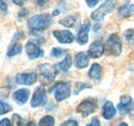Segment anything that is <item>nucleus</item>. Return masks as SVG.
I'll use <instances>...</instances> for the list:
<instances>
[{
	"instance_id": "obj_36",
	"label": "nucleus",
	"mask_w": 134,
	"mask_h": 126,
	"mask_svg": "<svg viewBox=\"0 0 134 126\" xmlns=\"http://www.w3.org/2000/svg\"><path fill=\"white\" fill-rule=\"evenodd\" d=\"M13 124L12 122H10V120L9 119H7V118H5V119H2L1 121H0V126H10Z\"/></svg>"
},
{
	"instance_id": "obj_15",
	"label": "nucleus",
	"mask_w": 134,
	"mask_h": 126,
	"mask_svg": "<svg viewBox=\"0 0 134 126\" xmlns=\"http://www.w3.org/2000/svg\"><path fill=\"white\" fill-rule=\"evenodd\" d=\"M117 114V110L111 101H106L102 107V117L105 120H111Z\"/></svg>"
},
{
	"instance_id": "obj_39",
	"label": "nucleus",
	"mask_w": 134,
	"mask_h": 126,
	"mask_svg": "<svg viewBox=\"0 0 134 126\" xmlns=\"http://www.w3.org/2000/svg\"><path fill=\"white\" fill-rule=\"evenodd\" d=\"M27 125H34V123H31V122H30V123H27Z\"/></svg>"
},
{
	"instance_id": "obj_19",
	"label": "nucleus",
	"mask_w": 134,
	"mask_h": 126,
	"mask_svg": "<svg viewBox=\"0 0 134 126\" xmlns=\"http://www.w3.org/2000/svg\"><path fill=\"white\" fill-rule=\"evenodd\" d=\"M71 64H72V58H71V56L69 54H67L66 56H65V58L61 62H59L56 65V68H57V70L65 74V72H67L69 70V68L71 67Z\"/></svg>"
},
{
	"instance_id": "obj_26",
	"label": "nucleus",
	"mask_w": 134,
	"mask_h": 126,
	"mask_svg": "<svg viewBox=\"0 0 134 126\" xmlns=\"http://www.w3.org/2000/svg\"><path fill=\"white\" fill-rule=\"evenodd\" d=\"M64 50L63 49H61V48H58V47H55L52 49V51H51V56L52 57H55V58H59V57H61L63 54H64Z\"/></svg>"
},
{
	"instance_id": "obj_25",
	"label": "nucleus",
	"mask_w": 134,
	"mask_h": 126,
	"mask_svg": "<svg viewBox=\"0 0 134 126\" xmlns=\"http://www.w3.org/2000/svg\"><path fill=\"white\" fill-rule=\"evenodd\" d=\"M10 111H12V107L7 102H5L3 100H0V116L4 115V114H7Z\"/></svg>"
},
{
	"instance_id": "obj_8",
	"label": "nucleus",
	"mask_w": 134,
	"mask_h": 126,
	"mask_svg": "<svg viewBox=\"0 0 134 126\" xmlns=\"http://www.w3.org/2000/svg\"><path fill=\"white\" fill-rule=\"evenodd\" d=\"M25 50H26V53H27L28 57L31 60H35V59L41 58L44 55L43 50L39 47L38 43H36L34 40H29L26 44V46H25Z\"/></svg>"
},
{
	"instance_id": "obj_30",
	"label": "nucleus",
	"mask_w": 134,
	"mask_h": 126,
	"mask_svg": "<svg viewBox=\"0 0 134 126\" xmlns=\"http://www.w3.org/2000/svg\"><path fill=\"white\" fill-rule=\"evenodd\" d=\"M29 14V12H28V9H25V8H23L21 12H19L18 13V19L20 20V21H22V20H24L27 15Z\"/></svg>"
},
{
	"instance_id": "obj_27",
	"label": "nucleus",
	"mask_w": 134,
	"mask_h": 126,
	"mask_svg": "<svg viewBox=\"0 0 134 126\" xmlns=\"http://www.w3.org/2000/svg\"><path fill=\"white\" fill-rule=\"evenodd\" d=\"M7 3L5 0H0V18H3L4 16L7 15Z\"/></svg>"
},
{
	"instance_id": "obj_32",
	"label": "nucleus",
	"mask_w": 134,
	"mask_h": 126,
	"mask_svg": "<svg viewBox=\"0 0 134 126\" xmlns=\"http://www.w3.org/2000/svg\"><path fill=\"white\" fill-rule=\"evenodd\" d=\"M8 94H9V88L8 87L0 88V98L1 97H7Z\"/></svg>"
},
{
	"instance_id": "obj_11",
	"label": "nucleus",
	"mask_w": 134,
	"mask_h": 126,
	"mask_svg": "<svg viewBox=\"0 0 134 126\" xmlns=\"http://www.w3.org/2000/svg\"><path fill=\"white\" fill-rule=\"evenodd\" d=\"M105 51V46L102 39L95 40L91 44V46L88 50V54L91 58H100Z\"/></svg>"
},
{
	"instance_id": "obj_3",
	"label": "nucleus",
	"mask_w": 134,
	"mask_h": 126,
	"mask_svg": "<svg viewBox=\"0 0 134 126\" xmlns=\"http://www.w3.org/2000/svg\"><path fill=\"white\" fill-rule=\"evenodd\" d=\"M116 6H117V0H105L103 4H101L97 9H95L91 14L92 20H94V21L103 20L106 15H108L109 13H111L115 9Z\"/></svg>"
},
{
	"instance_id": "obj_28",
	"label": "nucleus",
	"mask_w": 134,
	"mask_h": 126,
	"mask_svg": "<svg viewBox=\"0 0 134 126\" xmlns=\"http://www.w3.org/2000/svg\"><path fill=\"white\" fill-rule=\"evenodd\" d=\"M23 35H24L23 31L16 32V33L14 34V36H13V39H12V43H10V45H9V46H13V45H16V44H18V43L20 41V39L23 37Z\"/></svg>"
},
{
	"instance_id": "obj_14",
	"label": "nucleus",
	"mask_w": 134,
	"mask_h": 126,
	"mask_svg": "<svg viewBox=\"0 0 134 126\" xmlns=\"http://www.w3.org/2000/svg\"><path fill=\"white\" fill-rule=\"evenodd\" d=\"M132 103V97L130 95H123L120 98V103L118 106V110L121 115H126L130 113V106Z\"/></svg>"
},
{
	"instance_id": "obj_5",
	"label": "nucleus",
	"mask_w": 134,
	"mask_h": 126,
	"mask_svg": "<svg viewBox=\"0 0 134 126\" xmlns=\"http://www.w3.org/2000/svg\"><path fill=\"white\" fill-rule=\"evenodd\" d=\"M97 110L98 104L96 98H87L76 107V112L81 114L83 117H88L91 114H94Z\"/></svg>"
},
{
	"instance_id": "obj_17",
	"label": "nucleus",
	"mask_w": 134,
	"mask_h": 126,
	"mask_svg": "<svg viewBox=\"0 0 134 126\" xmlns=\"http://www.w3.org/2000/svg\"><path fill=\"white\" fill-rule=\"evenodd\" d=\"M118 15L121 19H125L128 17L134 16V4H130V1H127L124 5H122L119 10Z\"/></svg>"
},
{
	"instance_id": "obj_10",
	"label": "nucleus",
	"mask_w": 134,
	"mask_h": 126,
	"mask_svg": "<svg viewBox=\"0 0 134 126\" xmlns=\"http://www.w3.org/2000/svg\"><path fill=\"white\" fill-rule=\"evenodd\" d=\"M90 28H91V23L90 21L86 20L84 23L82 24L80 30L77 31L76 34V41L81 45V46H84L88 43L89 40V31H90Z\"/></svg>"
},
{
	"instance_id": "obj_7",
	"label": "nucleus",
	"mask_w": 134,
	"mask_h": 126,
	"mask_svg": "<svg viewBox=\"0 0 134 126\" xmlns=\"http://www.w3.org/2000/svg\"><path fill=\"white\" fill-rule=\"evenodd\" d=\"M47 102V91L43 86H38L33 93L31 98V107L38 108L44 106Z\"/></svg>"
},
{
	"instance_id": "obj_6",
	"label": "nucleus",
	"mask_w": 134,
	"mask_h": 126,
	"mask_svg": "<svg viewBox=\"0 0 134 126\" xmlns=\"http://www.w3.org/2000/svg\"><path fill=\"white\" fill-rule=\"evenodd\" d=\"M105 47L107 49L109 55H113L115 57L120 56V54L122 52V41L117 33H113L108 37V39L105 44Z\"/></svg>"
},
{
	"instance_id": "obj_9",
	"label": "nucleus",
	"mask_w": 134,
	"mask_h": 126,
	"mask_svg": "<svg viewBox=\"0 0 134 126\" xmlns=\"http://www.w3.org/2000/svg\"><path fill=\"white\" fill-rule=\"evenodd\" d=\"M37 80V75L34 71L30 72H19L16 76V83L19 85L30 86L33 85Z\"/></svg>"
},
{
	"instance_id": "obj_38",
	"label": "nucleus",
	"mask_w": 134,
	"mask_h": 126,
	"mask_svg": "<svg viewBox=\"0 0 134 126\" xmlns=\"http://www.w3.org/2000/svg\"><path fill=\"white\" fill-rule=\"evenodd\" d=\"M131 114H132V117L134 118V106H133V108H132V111H131Z\"/></svg>"
},
{
	"instance_id": "obj_35",
	"label": "nucleus",
	"mask_w": 134,
	"mask_h": 126,
	"mask_svg": "<svg viewBox=\"0 0 134 126\" xmlns=\"http://www.w3.org/2000/svg\"><path fill=\"white\" fill-rule=\"evenodd\" d=\"M87 126H100V121H99V119L98 118H93L92 119V121H91V123H89V124H87Z\"/></svg>"
},
{
	"instance_id": "obj_34",
	"label": "nucleus",
	"mask_w": 134,
	"mask_h": 126,
	"mask_svg": "<svg viewBox=\"0 0 134 126\" xmlns=\"http://www.w3.org/2000/svg\"><path fill=\"white\" fill-rule=\"evenodd\" d=\"M85 1H86L87 5H88L89 7H94V6H96V5L100 2L101 0H85Z\"/></svg>"
},
{
	"instance_id": "obj_23",
	"label": "nucleus",
	"mask_w": 134,
	"mask_h": 126,
	"mask_svg": "<svg viewBox=\"0 0 134 126\" xmlns=\"http://www.w3.org/2000/svg\"><path fill=\"white\" fill-rule=\"evenodd\" d=\"M124 37L126 39V41L134 47V29H128L124 33Z\"/></svg>"
},
{
	"instance_id": "obj_12",
	"label": "nucleus",
	"mask_w": 134,
	"mask_h": 126,
	"mask_svg": "<svg viewBox=\"0 0 134 126\" xmlns=\"http://www.w3.org/2000/svg\"><path fill=\"white\" fill-rule=\"evenodd\" d=\"M53 36L60 44H64V45L71 44L74 40L73 34L69 30H55V31H53Z\"/></svg>"
},
{
	"instance_id": "obj_37",
	"label": "nucleus",
	"mask_w": 134,
	"mask_h": 126,
	"mask_svg": "<svg viewBox=\"0 0 134 126\" xmlns=\"http://www.w3.org/2000/svg\"><path fill=\"white\" fill-rule=\"evenodd\" d=\"M27 0H13L14 4H16L18 6H24V4L26 3Z\"/></svg>"
},
{
	"instance_id": "obj_4",
	"label": "nucleus",
	"mask_w": 134,
	"mask_h": 126,
	"mask_svg": "<svg viewBox=\"0 0 134 126\" xmlns=\"http://www.w3.org/2000/svg\"><path fill=\"white\" fill-rule=\"evenodd\" d=\"M39 76L42 84L49 85L52 82H54L57 77V68L52 66L50 63H42L38 67Z\"/></svg>"
},
{
	"instance_id": "obj_16",
	"label": "nucleus",
	"mask_w": 134,
	"mask_h": 126,
	"mask_svg": "<svg viewBox=\"0 0 134 126\" xmlns=\"http://www.w3.org/2000/svg\"><path fill=\"white\" fill-rule=\"evenodd\" d=\"M89 60H90V56L88 53H85V52H80L75 55V58H74V64L77 68L80 69H83L86 68L89 64Z\"/></svg>"
},
{
	"instance_id": "obj_31",
	"label": "nucleus",
	"mask_w": 134,
	"mask_h": 126,
	"mask_svg": "<svg viewBox=\"0 0 134 126\" xmlns=\"http://www.w3.org/2000/svg\"><path fill=\"white\" fill-rule=\"evenodd\" d=\"M13 122H15V125H22V118L18 115V114H14L13 115Z\"/></svg>"
},
{
	"instance_id": "obj_24",
	"label": "nucleus",
	"mask_w": 134,
	"mask_h": 126,
	"mask_svg": "<svg viewBox=\"0 0 134 126\" xmlns=\"http://www.w3.org/2000/svg\"><path fill=\"white\" fill-rule=\"evenodd\" d=\"M92 86L90 84H87V83H83V82H77L75 84V91H74V94H79L82 90L84 89H91Z\"/></svg>"
},
{
	"instance_id": "obj_20",
	"label": "nucleus",
	"mask_w": 134,
	"mask_h": 126,
	"mask_svg": "<svg viewBox=\"0 0 134 126\" xmlns=\"http://www.w3.org/2000/svg\"><path fill=\"white\" fill-rule=\"evenodd\" d=\"M101 71H102V68H101L100 64L99 63H94L90 70H89V78L94 81H99L101 79Z\"/></svg>"
},
{
	"instance_id": "obj_22",
	"label": "nucleus",
	"mask_w": 134,
	"mask_h": 126,
	"mask_svg": "<svg viewBox=\"0 0 134 126\" xmlns=\"http://www.w3.org/2000/svg\"><path fill=\"white\" fill-rule=\"evenodd\" d=\"M38 125L40 126H53L55 125V118L52 116H44L41 118L38 122Z\"/></svg>"
},
{
	"instance_id": "obj_21",
	"label": "nucleus",
	"mask_w": 134,
	"mask_h": 126,
	"mask_svg": "<svg viewBox=\"0 0 134 126\" xmlns=\"http://www.w3.org/2000/svg\"><path fill=\"white\" fill-rule=\"evenodd\" d=\"M23 51V47L21 44H16V45H13V46H9L8 47V51H7V57L10 58V57H14V56H17L19 54H21Z\"/></svg>"
},
{
	"instance_id": "obj_18",
	"label": "nucleus",
	"mask_w": 134,
	"mask_h": 126,
	"mask_svg": "<svg viewBox=\"0 0 134 126\" xmlns=\"http://www.w3.org/2000/svg\"><path fill=\"white\" fill-rule=\"evenodd\" d=\"M80 21H81V18L79 16H67L61 19L59 21V24L63 25L64 27H67V28H73L80 24Z\"/></svg>"
},
{
	"instance_id": "obj_1",
	"label": "nucleus",
	"mask_w": 134,
	"mask_h": 126,
	"mask_svg": "<svg viewBox=\"0 0 134 126\" xmlns=\"http://www.w3.org/2000/svg\"><path fill=\"white\" fill-rule=\"evenodd\" d=\"M53 19L49 14H38L31 17L27 22V27L32 33H40L50 28Z\"/></svg>"
},
{
	"instance_id": "obj_13",
	"label": "nucleus",
	"mask_w": 134,
	"mask_h": 126,
	"mask_svg": "<svg viewBox=\"0 0 134 126\" xmlns=\"http://www.w3.org/2000/svg\"><path fill=\"white\" fill-rule=\"evenodd\" d=\"M29 96H30L29 89L22 88V89H19V90L14 92L13 98H14V100L17 102L19 106H23V104H25L28 101Z\"/></svg>"
},
{
	"instance_id": "obj_29",
	"label": "nucleus",
	"mask_w": 134,
	"mask_h": 126,
	"mask_svg": "<svg viewBox=\"0 0 134 126\" xmlns=\"http://www.w3.org/2000/svg\"><path fill=\"white\" fill-rule=\"evenodd\" d=\"M33 1H34V3H35L36 6L43 8V7H47V6L49 5V3H50L51 0H33Z\"/></svg>"
},
{
	"instance_id": "obj_2",
	"label": "nucleus",
	"mask_w": 134,
	"mask_h": 126,
	"mask_svg": "<svg viewBox=\"0 0 134 126\" xmlns=\"http://www.w3.org/2000/svg\"><path fill=\"white\" fill-rule=\"evenodd\" d=\"M50 92H54V97L58 102L63 101L70 96L71 85L68 82H57L50 89Z\"/></svg>"
},
{
	"instance_id": "obj_33",
	"label": "nucleus",
	"mask_w": 134,
	"mask_h": 126,
	"mask_svg": "<svg viewBox=\"0 0 134 126\" xmlns=\"http://www.w3.org/2000/svg\"><path fill=\"white\" fill-rule=\"evenodd\" d=\"M67 125H73V126H77L79 125V123L75 121V120H73V119H69V120H66L65 122H63L61 126H67Z\"/></svg>"
}]
</instances>
